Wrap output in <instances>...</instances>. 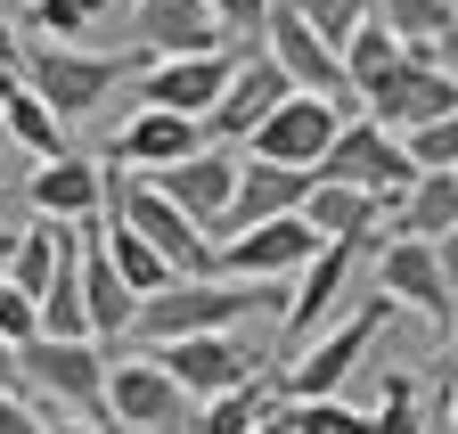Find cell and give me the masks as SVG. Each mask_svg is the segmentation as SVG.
<instances>
[{"instance_id": "cell-1", "label": "cell", "mask_w": 458, "mask_h": 434, "mask_svg": "<svg viewBox=\"0 0 458 434\" xmlns=\"http://www.w3.org/2000/svg\"><path fill=\"white\" fill-rule=\"evenodd\" d=\"M254 311H286V279H221V270H189V279H164L156 295H140L131 336L140 345L213 336V328H246Z\"/></svg>"}, {"instance_id": "cell-2", "label": "cell", "mask_w": 458, "mask_h": 434, "mask_svg": "<svg viewBox=\"0 0 458 434\" xmlns=\"http://www.w3.org/2000/svg\"><path fill=\"white\" fill-rule=\"evenodd\" d=\"M352 106L369 123H385V132H418V123H434V115L458 106V66H442L434 41H401V58L385 74H369L352 90Z\"/></svg>"}, {"instance_id": "cell-3", "label": "cell", "mask_w": 458, "mask_h": 434, "mask_svg": "<svg viewBox=\"0 0 458 434\" xmlns=\"http://www.w3.org/2000/svg\"><path fill=\"white\" fill-rule=\"evenodd\" d=\"M393 319H401V303L393 295H369L352 319H344V328H327L319 345H295L303 361H286L278 369V402H311V394H344V386H352V369L369 361V345L393 328Z\"/></svg>"}, {"instance_id": "cell-4", "label": "cell", "mask_w": 458, "mask_h": 434, "mask_svg": "<svg viewBox=\"0 0 458 434\" xmlns=\"http://www.w3.org/2000/svg\"><path fill=\"white\" fill-rule=\"evenodd\" d=\"M114 82H123V58H106V49H82V41H25V90L49 106L57 123L90 115L98 98H114Z\"/></svg>"}, {"instance_id": "cell-5", "label": "cell", "mask_w": 458, "mask_h": 434, "mask_svg": "<svg viewBox=\"0 0 458 434\" xmlns=\"http://www.w3.org/2000/svg\"><path fill=\"white\" fill-rule=\"evenodd\" d=\"M311 181H344V189H369V197L393 213V197L418 181V165H410V148H401V132H385V123H369V115H344V123H335V140L319 148Z\"/></svg>"}, {"instance_id": "cell-6", "label": "cell", "mask_w": 458, "mask_h": 434, "mask_svg": "<svg viewBox=\"0 0 458 434\" xmlns=\"http://www.w3.org/2000/svg\"><path fill=\"white\" fill-rule=\"evenodd\" d=\"M98 418H106V434H189V394L164 377V361L140 345V353H123V361H106V402H98Z\"/></svg>"}, {"instance_id": "cell-7", "label": "cell", "mask_w": 458, "mask_h": 434, "mask_svg": "<svg viewBox=\"0 0 458 434\" xmlns=\"http://www.w3.org/2000/svg\"><path fill=\"white\" fill-rule=\"evenodd\" d=\"M17 361L41 386V410L57 402V410H90L98 418V402H106V345L98 336H33V345H17Z\"/></svg>"}, {"instance_id": "cell-8", "label": "cell", "mask_w": 458, "mask_h": 434, "mask_svg": "<svg viewBox=\"0 0 458 434\" xmlns=\"http://www.w3.org/2000/svg\"><path fill=\"white\" fill-rule=\"evenodd\" d=\"M352 115V98H311V90H286L270 115L246 132V156H262V165H295L311 173L319 165V148L335 140V123Z\"/></svg>"}, {"instance_id": "cell-9", "label": "cell", "mask_w": 458, "mask_h": 434, "mask_svg": "<svg viewBox=\"0 0 458 434\" xmlns=\"http://www.w3.org/2000/svg\"><path fill=\"white\" fill-rule=\"evenodd\" d=\"M311 254H319V230L303 222V213H278V222H254V230L213 238L205 270H221V279H295Z\"/></svg>"}, {"instance_id": "cell-10", "label": "cell", "mask_w": 458, "mask_h": 434, "mask_svg": "<svg viewBox=\"0 0 458 434\" xmlns=\"http://www.w3.org/2000/svg\"><path fill=\"white\" fill-rule=\"evenodd\" d=\"M156 361H164V377L181 386L189 402H205V394H221V386H246V377H262V345H246L238 328H213V336H164V345H148Z\"/></svg>"}, {"instance_id": "cell-11", "label": "cell", "mask_w": 458, "mask_h": 434, "mask_svg": "<svg viewBox=\"0 0 458 434\" xmlns=\"http://www.w3.org/2000/svg\"><path fill=\"white\" fill-rule=\"evenodd\" d=\"M254 49H262V58H270L286 82H295V90H311V98H352V90H344V58L295 17V0H270V17H262Z\"/></svg>"}, {"instance_id": "cell-12", "label": "cell", "mask_w": 458, "mask_h": 434, "mask_svg": "<svg viewBox=\"0 0 458 434\" xmlns=\"http://www.w3.org/2000/svg\"><path fill=\"white\" fill-rule=\"evenodd\" d=\"M360 279V246H344V238H319V254L286 279V345H311L327 319H335V303H344V287Z\"/></svg>"}, {"instance_id": "cell-13", "label": "cell", "mask_w": 458, "mask_h": 434, "mask_svg": "<svg viewBox=\"0 0 458 434\" xmlns=\"http://www.w3.org/2000/svg\"><path fill=\"white\" fill-rule=\"evenodd\" d=\"M238 165H246V148H229V140H205L197 156H181V165H156L148 181L189 213V222L213 238V222H221V205H229V189H238Z\"/></svg>"}, {"instance_id": "cell-14", "label": "cell", "mask_w": 458, "mask_h": 434, "mask_svg": "<svg viewBox=\"0 0 458 434\" xmlns=\"http://www.w3.org/2000/svg\"><path fill=\"white\" fill-rule=\"evenodd\" d=\"M238 66V49H181V58H148L140 74V106H172V115H213V98Z\"/></svg>"}, {"instance_id": "cell-15", "label": "cell", "mask_w": 458, "mask_h": 434, "mask_svg": "<svg viewBox=\"0 0 458 434\" xmlns=\"http://www.w3.org/2000/svg\"><path fill=\"white\" fill-rule=\"evenodd\" d=\"M377 295H393L401 311H418V319H442V328H450V287H442V262H434V246L426 238H385L377 254Z\"/></svg>"}, {"instance_id": "cell-16", "label": "cell", "mask_w": 458, "mask_h": 434, "mask_svg": "<svg viewBox=\"0 0 458 434\" xmlns=\"http://www.w3.org/2000/svg\"><path fill=\"white\" fill-rule=\"evenodd\" d=\"M286 90H295V82H286V74L262 58V49H238V66H229V82H221V98H213V115H205V132L229 140V148H246V132L270 115Z\"/></svg>"}, {"instance_id": "cell-17", "label": "cell", "mask_w": 458, "mask_h": 434, "mask_svg": "<svg viewBox=\"0 0 458 434\" xmlns=\"http://www.w3.org/2000/svg\"><path fill=\"white\" fill-rule=\"evenodd\" d=\"M213 132L197 115H172V106H140V115L114 132L106 148V165H123V173H156V165H181V156H197Z\"/></svg>"}, {"instance_id": "cell-18", "label": "cell", "mask_w": 458, "mask_h": 434, "mask_svg": "<svg viewBox=\"0 0 458 434\" xmlns=\"http://www.w3.org/2000/svg\"><path fill=\"white\" fill-rule=\"evenodd\" d=\"M131 41L148 58H181V49H229V33L213 25L205 0H131Z\"/></svg>"}, {"instance_id": "cell-19", "label": "cell", "mask_w": 458, "mask_h": 434, "mask_svg": "<svg viewBox=\"0 0 458 434\" xmlns=\"http://www.w3.org/2000/svg\"><path fill=\"white\" fill-rule=\"evenodd\" d=\"M303 189H311V173L246 156V165H238V189H229L221 222H213V238H229V230H254V222H278V213H295V205H303Z\"/></svg>"}, {"instance_id": "cell-20", "label": "cell", "mask_w": 458, "mask_h": 434, "mask_svg": "<svg viewBox=\"0 0 458 434\" xmlns=\"http://www.w3.org/2000/svg\"><path fill=\"white\" fill-rule=\"evenodd\" d=\"M106 197V165H82V156H41V165L25 173V205L41 213V222H90Z\"/></svg>"}, {"instance_id": "cell-21", "label": "cell", "mask_w": 458, "mask_h": 434, "mask_svg": "<svg viewBox=\"0 0 458 434\" xmlns=\"http://www.w3.org/2000/svg\"><path fill=\"white\" fill-rule=\"evenodd\" d=\"M295 213H303L319 238H344V246H360V254H377V246L393 238V230H377V222H385V205H377L369 189H344V181H311Z\"/></svg>"}, {"instance_id": "cell-22", "label": "cell", "mask_w": 458, "mask_h": 434, "mask_svg": "<svg viewBox=\"0 0 458 434\" xmlns=\"http://www.w3.org/2000/svg\"><path fill=\"white\" fill-rule=\"evenodd\" d=\"M131 311H140V295L114 279V262L98 246V213H90V222H82V319H90L98 345H123L131 336Z\"/></svg>"}, {"instance_id": "cell-23", "label": "cell", "mask_w": 458, "mask_h": 434, "mask_svg": "<svg viewBox=\"0 0 458 434\" xmlns=\"http://www.w3.org/2000/svg\"><path fill=\"white\" fill-rule=\"evenodd\" d=\"M385 230H393V238H442V230H458V173H450V165H442V173H418L410 189L393 197Z\"/></svg>"}, {"instance_id": "cell-24", "label": "cell", "mask_w": 458, "mask_h": 434, "mask_svg": "<svg viewBox=\"0 0 458 434\" xmlns=\"http://www.w3.org/2000/svg\"><path fill=\"white\" fill-rule=\"evenodd\" d=\"M98 246H106V262H114V279H123L131 295H156L164 279H172V262L131 230V222H114V213H106V222H98Z\"/></svg>"}, {"instance_id": "cell-25", "label": "cell", "mask_w": 458, "mask_h": 434, "mask_svg": "<svg viewBox=\"0 0 458 434\" xmlns=\"http://www.w3.org/2000/svg\"><path fill=\"white\" fill-rule=\"evenodd\" d=\"M57 246H66V222H33V230H9V262H0V279H9V287H25V295L41 303L49 270H57Z\"/></svg>"}, {"instance_id": "cell-26", "label": "cell", "mask_w": 458, "mask_h": 434, "mask_svg": "<svg viewBox=\"0 0 458 434\" xmlns=\"http://www.w3.org/2000/svg\"><path fill=\"white\" fill-rule=\"evenodd\" d=\"M270 402H278V386H270V377H246V386H221V394H205V402H197L189 434H246V426H254Z\"/></svg>"}, {"instance_id": "cell-27", "label": "cell", "mask_w": 458, "mask_h": 434, "mask_svg": "<svg viewBox=\"0 0 458 434\" xmlns=\"http://www.w3.org/2000/svg\"><path fill=\"white\" fill-rule=\"evenodd\" d=\"M0 132H9V148H25L33 165H41V156H66V123H57V115H49V106H41L33 90L0 98Z\"/></svg>"}, {"instance_id": "cell-28", "label": "cell", "mask_w": 458, "mask_h": 434, "mask_svg": "<svg viewBox=\"0 0 458 434\" xmlns=\"http://www.w3.org/2000/svg\"><path fill=\"white\" fill-rule=\"evenodd\" d=\"M369 17H385L401 41H434L442 49V66H450V0H369Z\"/></svg>"}, {"instance_id": "cell-29", "label": "cell", "mask_w": 458, "mask_h": 434, "mask_svg": "<svg viewBox=\"0 0 458 434\" xmlns=\"http://www.w3.org/2000/svg\"><path fill=\"white\" fill-rule=\"evenodd\" d=\"M335 58H344V90H360L369 74H385V66L401 58V33H393L385 17H360L352 33H344V49H335Z\"/></svg>"}, {"instance_id": "cell-30", "label": "cell", "mask_w": 458, "mask_h": 434, "mask_svg": "<svg viewBox=\"0 0 458 434\" xmlns=\"http://www.w3.org/2000/svg\"><path fill=\"white\" fill-rule=\"evenodd\" d=\"M295 434H369V410H352L344 394H311V402H286Z\"/></svg>"}, {"instance_id": "cell-31", "label": "cell", "mask_w": 458, "mask_h": 434, "mask_svg": "<svg viewBox=\"0 0 458 434\" xmlns=\"http://www.w3.org/2000/svg\"><path fill=\"white\" fill-rule=\"evenodd\" d=\"M401 148H410V165H418V173L458 165V106H450V115H434V123H418V132H401Z\"/></svg>"}, {"instance_id": "cell-32", "label": "cell", "mask_w": 458, "mask_h": 434, "mask_svg": "<svg viewBox=\"0 0 458 434\" xmlns=\"http://www.w3.org/2000/svg\"><path fill=\"white\" fill-rule=\"evenodd\" d=\"M369 434H426L410 377H385V394H377V410H369Z\"/></svg>"}, {"instance_id": "cell-33", "label": "cell", "mask_w": 458, "mask_h": 434, "mask_svg": "<svg viewBox=\"0 0 458 434\" xmlns=\"http://www.w3.org/2000/svg\"><path fill=\"white\" fill-rule=\"evenodd\" d=\"M295 17L327 41V49H344V33H352L360 17H369V0H295Z\"/></svg>"}, {"instance_id": "cell-34", "label": "cell", "mask_w": 458, "mask_h": 434, "mask_svg": "<svg viewBox=\"0 0 458 434\" xmlns=\"http://www.w3.org/2000/svg\"><path fill=\"white\" fill-rule=\"evenodd\" d=\"M25 33H57V41H90L98 25H90V9H82V0H33V9H25Z\"/></svg>"}, {"instance_id": "cell-35", "label": "cell", "mask_w": 458, "mask_h": 434, "mask_svg": "<svg viewBox=\"0 0 458 434\" xmlns=\"http://www.w3.org/2000/svg\"><path fill=\"white\" fill-rule=\"evenodd\" d=\"M213 9V25L229 33V49H254V33H262V17H270V0H205Z\"/></svg>"}, {"instance_id": "cell-36", "label": "cell", "mask_w": 458, "mask_h": 434, "mask_svg": "<svg viewBox=\"0 0 458 434\" xmlns=\"http://www.w3.org/2000/svg\"><path fill=\"white\" fill-rule=\"evenodd\" d=\"M33 336H41V303L0 279V345H33Z\"/></svg>"}, {"instance_id": "cell-37", "label": "cell", "mask_w": 458, "mask_h": 434, "mask_svg": "<svg viewBox=\"0 0 458 434\" xmlns=\"http://www.w3.org/2000/svg\"><path fill=\"white\" fill-rule=\"evenodd\" d=\"M0 434H49V410L25 402V386H17V394H0Z\"/></svg>"}, {"instance_id": "cell-38", "label": "cell", "mask_w": 458, "mask_h": 434, "mask_svg": "<svg viewBox=\"0 0 458 434\" xmlns=\"http://www.w3.org/2000/svg\"><path fill=\"white\" fill-rule=\"evenodd\" d=\"M434 246V262H442V287H450V303H458V230H442V238H426Z\"/></svg>"}, {"instance_id": "cell-39", "label": "cell", "mask_w": 458, "mask_h": 434, "mask_svg": "<svg viewBox=\"0 0 458 434\" xmlns=\"http://www.w3.org/2000/svg\"><path fill=\"white\" fill-rule=\"evenodd\" d=\"M0 66H25V25L0 17Z\"/></svg>"}, {"instance_id": "cell-40", "label": "cell", "mask_w": 458, "mask_h": 434, "mask_svg": "<svg viewBox=\"0 0 458 434\" xmlns=\"http://www.w3.org/2000/svg\"><path fill=\"white\" fill-rule=\"evenodd\" d=\"M246 434H295V418H286V402H270V410H262V418H254Z\"/></svg>"}, {"instance_id": "cell-41", "label": "cell", "mask_w": 458, "mask_h": 434, "mask_svg": "<svg viewBox=\"0 0 458 434\" xmlns=\"http://www.w3.org/2000/svg\"><path fill=\"white\" fill-rule=\"evenodd\" d=\"M25 386V361H17V345H0V394H17Z\"/></svg>"}, {"instance_id": "cell-42", "label": "cell", "mask_w": 458, "mask_h": 434, "mask_svg": "<svg viewBox=\"0 0 458 434\" xmlns=\"http://www.w3.org/2000/svg\"><path fill=\"white\" fill-rule=\"evenodd\" d=\"M25 90V66H0V98H17Z\"/></svg>"}, {"instance_id": "cell-43", "label": "cell", "mask_w": 458, "mask_h": 434, "mask_svg": "<svg viewBox=\"0 0 458 434\" xmlns=\"http://www.w3.org/2000/svg\"><path fill=\"white\" fill-rule=\"evenodd\" d=\"M49 434H106V426H74V418H49Z\"/></svg>"}, {"instance_id": "cell-44", "label": "cell", "mask_w": 458, "mask_h": 434, "mask_svg": "<svg viewBox=\"0 0 458 434\" xmlns=\"http://www.w3.org/2000/svg\"><path fill=\"white\" fill-rule=\"evenodd\" d=\"M9 156H17V148H9V132H0V189H9Z\"/></svg>"}, {"instance_id": "cell-45", "label": "cell", "mask_w": 458, "mask_h": 434, "mask_svg": "<svg viewBox=\"0 0 458 434\" xmlns=\"http://www.w3.org/2000/svg\"><path fill=\"white\" fill-rule=\"evenodd\" d=\"M442 410H450V426H458V377H450V394H442Z\"/></svg>"}, {"instance_id": "cell-46", "label": "cell", "mask_w": 458, "mask_h": 434, "mask_svg": "<svg viewBox=\"0 0 458 434\" xmlns=\"http://www.w3.org/2000/svg\"><path fill=\"white\" fill-rule=\"evenodd\" d=\"M450 353H458V311H450Z\"/></svg>"}, {"instance_id": "cell-47", "label": "cell", "mask_w": 458, "mask_h": 434, "mask_svg": "<svg viewBox=\"0 0 458 434\" xmlns=\"http://www.w3.org/2000/svg\"><path fill=\"white\" fill-rule=\"evenodd\" d=\"M450 58H458V17H450Z\"/></svg>"}, {"instance_id": "cell-48", "label": "cell", "mask_w": 458, "mask_h": 434, "mask_svg": "<svg viewBox=\"0 0 458 434\" xmlns=\"http://www.w3.org/2000/svg\"><path fill=\"white\" fill-rule=\"evenodd\" d=\"M0 262H9V230H0Z\"/></svg>"}, {"instance_id": "cell-49", "label": "cell", "mask_w": 458, "mask_h": 434, "mask_svg": "<svg viewBox=\"0 0 458 434\" xmlns=\"http://www.w3.org/2000/svg\"><path fill=\"white\" fill-rule=\"evenodd\" d=\"M0 197H9V189H0Z\"/></svg>"}, {"instance_id": "cell-50", "label": "cell", "mask_w": 458, "mask_h": 434, "mask_svg": "<svg viewBox=\"0 0 458 434\" xmlns=\"http://www.w3.org/2000/svg\"><path fill=\"white\" fill-rule=\"evenodd\" d=\"M450 173H458V165H450Z\"/></svg>"}]
</instances>
